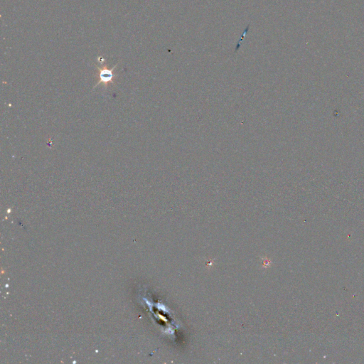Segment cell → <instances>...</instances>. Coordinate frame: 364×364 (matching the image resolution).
Here are the masks:
<instances>
[{
	"label": "cell",
	"mask_w": 364,
	"mask_h": 364,
	"mask_svg": "<svg viewBox=\"0 0 364 364\" xmlns=\"http://www.w3.org/2000/svg\"><path fill=\"white\" fill-rule=\"evenodd\" d=\"M100 63L101 64V66H97V65H96V68H97L98 71H99L100 79L99 80H98V82L96 83V85L94 86V88H95L100 84H103L105 88H107V86L108 85L109 83L114 84V78L116 76V75L114 73V70L116 68L118 63H117L116 65H114L113 68H109L108 67V65L104 64V62Z\"/></svg>",
	"instance_id": "obj_1"
}]
</instances>
